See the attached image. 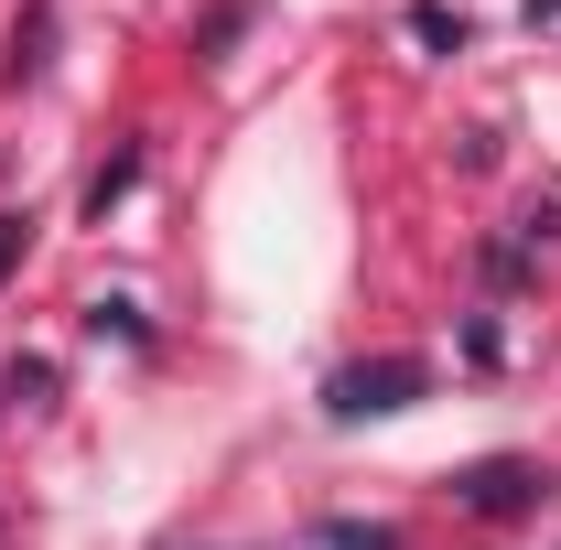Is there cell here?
<instances>
[{"label": "cell", "instance_id": "cell-1", "mask_svg": "<svg viewBox=\"0 0 561 550\" xmlns=\"http://www.w3.org/2000/svg\"><path fill=\"white\" fill-rule=\"evenodd\" d=\"M411 400H432V367L421 356H367V367H335L324 378V421H389V411H411Z\"/></svg>", "mask_w": 561, "mask_h": 550}, {"label": "cell", "instance_id": "cell-2", "mask_svg": "<svg viewBox=\"0 0 561 550\" xmlns=\"http://www.w3.org/2000/svg\"><path fill=\"white\" fill-rule=\"evenodd\" d=\"M540 496H551V475H540V465H518V454H496V465L465 475V507H476V518H529Z\"/></svg>", "mask_w": 561, "mask_h": 550}, {"label": "cell", "instance_id": "cell-3", "mask_svg": "<svg viewBox=\"0 0 561 550\" xmlns=\"http://www.w3.org/2000/svg\"><path fill=\"white\" fill-rule=\"evenodd\" d=\"M44 44H55V0H22L11 55H0V87H33V76H44Z\"/></svg>", "mask_w": 561, "mask_h": 550}, {"label": "cell", "instance_id": "cell-4", "mask_svg": "<svg viewBox=\"0 0 561 550\" xmlns=\"http://www.w3.org/2000/svg\"><path fill=\"white\" fill-rule=\"evenodd\" d=\"M324 550H400L389 529H367V518H324Z\"/></svg>", "mask_w": 561, "mask_h": 550}, {"label": "cell", "instance_id": "cell-5", "mask_svg": "<svg viewBox=\"0 0 561 550\" xmlns=\"http://www.w3.org/2000/svg\"><path fill=\"white\" fill-rule=\"evenodd\" d=\"M11 260H22V216H0V280H11Z\"/></svg>", "mask_w": 561, "mask_h": 550}]
</instances>
